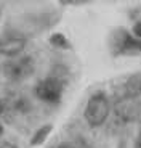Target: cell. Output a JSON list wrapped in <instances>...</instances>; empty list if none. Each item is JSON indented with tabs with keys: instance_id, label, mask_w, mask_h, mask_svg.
Wrapping results in <instances>:
<instances>
[{
	"instance_id": "cell-2",
	"label": "cell",
	"mask_w": 141,
	"mask_h": 148,
	"mask_svg": "<svg viewBox=\"0 0 141 148\" xmlns=\"http://www.w3.org/2000/svg\"><path fill=\"white\" fill-rule=\"evenodd\" d=\"M2 73L5 77L11 79V81H22L32 76L34 73V61L31 56H19L5 63L2 66Z\"/></svg>"
},
{
	"instance_id": "cell-12",
	"label": "cell",
	"mask_w": 141,
	"mask_h": 148,
	"mask_svg": "<svg viewBox=\"0 0 141 148\" xmlns=\"http://www.w3.org/2000/svg\"><path fill=\"white\" fill-rule=\"evenodd\" d=\"M135 147L141 148V129H140V132H138V137H136V142H135Z\"/></svg>"
},
{
	"instance_id": "cell-14",
	"label": "cell",
	"mask_w": 141,
	"mask_h": 148,
	"mask_svg": "<svg viewBox=\"0 0 141 148\" xmlns=\"http://www.w3.org/2000/svg\"><path fill=\"white\" fill-rule=\"evenodd\" d=\"M3 110H5V106H3V101L0 100V114H2V113H3Z\"/></svg>"
},
{
	"instance_id": "cell-13",
	"label": "cell",
	"mask_w": 141,
	"mask_h": 148,
	"mask_svg": "<svg viewBox=\"0 0 141 148\" xmlns=\"http://www.w3.org/2000/svg\"><path fill=\"white\" fill-rule=\"evenodd\" d=\"M63 3H82V2H85V0H61Z\"/></svg>"
},
{
	"instance_id": "cell-8",
	"label": "cell",
	"mask_w": 141,
	"mask_h": 148,
	"mask_svg": "<svg viewBox=\"0 0 141 148\" xmlns=\"http://www.w3.org/2000/svg\"><path fill=\"white\" fill-rule=\"evenodd\" d=\"M50 42H52V45H55V47L69 48V42H67V39L63 34H53V36L50 37Z\"/></svg>"
},
{
	"instance_id": "cell-11",
	"label": "cell",
	"mask_w": 141,
	"mask_h": 148,
	"mask_svg": "<svg viewBox=\"0 0 141 148\" xmlns=\"http://www.w3.org/2000/svg\"><path fill=\"white\" fill-rule=\"evenodd\" d=\"M58 148H77V147H75V145H72V143H67V142H64V143L58 145Z\"/></svg>"
},
{
	"instance_id": "cell-9",
	"label": "cell",
	"mask_w": 141,
	"mask_h": 148,
	"mask_svg": "<svg viewBox=\"0 0 141 148\" xmlns=\"http://www.w3.org/2000/svg\"><path fill=\"white\" fill-rule=\"evenodd\" d=\"M133 36L138 37V39H141V21H138L133 26Z\"/></svg>"
},
{
	"instance_id": "cell-1",
	"label": "cell",
	"mask_w": 141,
	"mask_h": 148,
	"mask_svg": "<svg viewBox=\"0 0 141 148\" xmlns=\"http://www.w3.org/2000/svg\"><path fill=\"white\" fill-rule=\"evenodd\" d=\"M109 110H111V105H109L108 97L104 95L103 92H98L95 95L90 97L88 103L85 108V121L88 122L90 127H100L103 126L106 119L109 116Z\"/></svg>"
},
{
	"instance_id": "cell-3",
	"label": "cell",
	"mask_w": 141,
	"mask_h": 148,
	"mask_svg": "<svg viewBox=\"0 0 141 148\" xmlns=\"http://www.w3.org/2000/svg\"><path fill=\"white\" fill-rule=\"evenodd\" d=\"M64 84L58 77H47L40 81L35 87V95L39 100L45 103H60L61 95H63Z\"/></svg>"
},
{
	"instance_id": "cell-5",
	"label": "cell",
	"mask_w": 141,
	"mask_h": 148,
	"mask_svg": "<svg viewBox=\"0 0 141 148\" xmlns=\"http://www.w3.org/2000/svg\"><path fill=\"white\" fill-rule=\"evenodd\" d=\"M26 47V39L19 36H8L0 39V55L3 56H16L22 53Z\"/></svg>"
},
{
	"instance_id": "cell-4",
	"label": "cell",
	"mask_w": 141,
	"mask_h": 148,
	"mask_svg": "<svg viewBox=\"0 0 141 148\" xmlns=\"http://www.w3.org/2000/svg\"><path fill=\"white\" fill-rule=\"evenodd\" d=\"M114 53L115 55H136L141 53V39L120 29L114 36Z\"/></svg>"
},
{
	"instance_id": "cell-10",
	"label": "cell",
	"mask_w": 141,
	"mask_h": 148,
	"mask_svg": "<svg viewBox=\"0 0 141 148\" xmlns=\"http://www.w3.org/2000/svg\"><path fill=\"white\" fill-rule=\"evenodd\" d=\"M0 148H16V145L10 143V142H2V143H0Z\"/></svg>"
},
{
	"instance_id": "cell-15",
	"label": "cell",
	"mask_w": 141,
	"mask_h": 148,
	"mask_svg": "<svg viewBox=\"0 0 141 148\" xmlns=\"http://www.w3.org/2000/svg\"><path fill=\"white\" fill-rule=\"evenodd\" d=\"M2 135H3V126L0 124V138H2Z\"/></svg>"
},
{
	"instance_id": "cell-6",
	"label": "cell",
	"mask_w": 141,
	"mask_h": 148,
	"mask_svg": "<svg viewBox=\"0 0 141 148\" xmlns=\"http://www.w3.org/2000/svg\"><path fill=\"white\" fill-rule=\"evenodd\" d=\"M52 129H53L52 124H47V126H42L40 129H37L35 132H34L32 138H31V145H32V147H37V145L43 143V142L47 140V137L50 135Z\"/></svg>"
},
{
	"instance_id": "cell-7",
	"label": "cell",
	"mask_w": 141,
	"mask_h": 148,
	"mask_svg": "<svg viewBox=\"0 0 141 148\" xmlns=\"http://www.w3.org/2000/svg\"><path fill=\"white\" fill-rule=\"evenodd\" d=\"M127 92L130 97H140L141 95V76H133L127 82Z\"/></svg>"
}]
</instances>
